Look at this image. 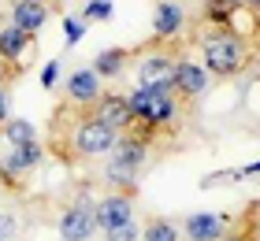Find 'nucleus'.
I'll use <instances>...</instances> for the list:
<instances>
[{"label":"nucleus","instance_id":"19","mask_svg":"<svg viewBox=\"0 0 260 241\" xmlns=\"http://www.w3.org/2000/svg\"><path fill=\"white\" fill-rule=\"evenodd\" d=\"M104 241H141V226L130 219V223H123V226H115V230H108V234H104Z\"/></svg>","mask_w":260,"mask_h":241},{"label":"nucleus","instance_id":"1","mask_svg":"<svg viewBox=\"0 0 260 241\" xmlns=\"http://www.w3.org/2000/svg\"><path fill=\"white\" fill-rule=\"evenodd\" d=\"M253 59V45L234 26H208L201 33V67L219 78H238Z\"/></svg>","mask_w":260,"mask_h":241},{"label":"nucleus","instance_id":"2","mask_svg":"<svg viewBox=\"0 0 260 241\" xmlns=\"http://www.w3.org/2000/svg\"><path fill=\"white\" fill-rule=\"evenodd\" d=\"M115 141H119V134L112 126H104L101 119H93L89 108H75V123H67L63 137L56 145L71 152L75 160H101L115 149Z\"/></svg>","mask_w":260,"mask_h":241},{"label":"nucleus","instance_id":"8","mask_svg":"<svg viewBox=\"0 0 260 241\" xmlns=\"http://www.w3.org/2000/svg\"><path fill=\"white\" fill-rule=\"evenodd\" d=\"M231 226V215H212V212H193L182 219L186 241H219Z\"/></svg>","mask_w":260,"mask_h":241},{"label":"nucleus","instance_id":"3","mask_svg":"<svg viewBox=\"0 0 260 241\" xmlns=\"http://www.w3.org/2000/svg\"><path fill=\"white\" fill-rule=\"evenodd\" d=\"M179 59H182V52H179V45H175V41L152 38L145 48H138V86H145V89L171 86Z\"/></svg>","mask_w":260,"mask_h":241},{"label":"nucleus","instance_id":"7","mask_svg":"<svg viewBox=\"0 0 260 241\" xmlns=\"http://www.w3.org/2000/svg\"><path fill=\"white\" fill-rule=\"evenodd\" d=\"M205 86H208V71L197 63V59H179V67H175V78H171V89H175V96H179L182 104H193L201 93H205Z\"/></svg>","mask_w":260,"mask_h":241},{"label":"nucleus","instance_id":"26","mask_svg":"<svg viewBox=\"0 0 260 241\" xmlns=\"http://www.w3.org/2000/svg\"><path fill=\"white\" fill-rule=\"evenodd\" d=\"M4 123H8V93L0 89V126H4Z\"/></svg>","mask_w":260,"mask_h":241},{"label":"nucleus","instance_id":"18","mask_svg":"<svg viewBox=\"0 0 260 241\" xmlns=\"http://www.w3.org/2000/svg\"><path fill=\"white\" fill-rule=\"evenodd\" d=\"M104 19H112V0H89L86 8H82V22H104Z\"/></svg>","mask_w":260,"mask_h":241},{"label":"nucleus","instance_id":"5","mask_svg":"<svg viewBox=\"0 0 260 241\" xmlns=\"http://www.w3.org/2000/svg\"><path fill=\"white\" fill-rule=\"evenodd\" d=\"M134 200L138 193H119V189H108L104 197L93 200V223H97L101 234L115 230V226H123L134 219Z\"/></svg>","mask_w":260,"mask_h":241},{"label":"nucleus","instance_id":"13","mask_svg":"<svg viewBox=\"0 0 260 241\" xmlns=\"http://www.w3.org/2000/svg\"><path fill=\"white\" fill-rule=\"evenodd\" d=\"M219 241H260V200H253L238 219H231L227 234Z\"/></svg>","mask_w":260,"mask_h":241},{"label":"nucleus","instance_id":"20","mask_svg":"<svg viewBox=\"0 0 260 241\" xmlns=\"http://www.w3.org/2000/svg\"><path fill=\"white\" fill-rule=\"evenodd\" d=\"M82 38H86V22H82V19H63V41L67 45H78Z\"/></svg>","mask_w":260,"mask_h":241},{"label":"nucleus","instance_id":"16","mask_svg":"<svg viewBox=\"0 0 260 241\" xmlns=\"http://www.w3.org/2000/svg\"><path fill=\"white\" fill-rule=\"evenodd\" d=\"M141 241H182L179 237V223L164 219V215H149L141 226Z\"/></svg>","mask_w":260,"mask_h":241},{"label":"nucleus","instance_id":"24","mask_svg":"<svg viewBox=\"0 0 260 241\" xmlns=\"http://www.w3.org/2000/svg\"><path fill=\"white\" fill-rule=\"evenodd\" d=\"M22 71H26V67H11V63H4V59H0V89H4V82H11V78H19Z\"/></svg>","mask_w":260,"mask_h":241},{"label":"nucleus","instance_id":"22","mask_svg":"<svg viewBox=\"0 0 260 241\" xmlns=\"http://www.w3.org/2000/svg\"><path fill=\"white\" fill-rule=\"evenodd\" d=\"M56 78H60V59H49V63L41 67V86H45V89H52V86H56Z\"/></svg>","mask_w":260,"mask_h":241},{"label":"nucleus","instance_id":"14","mask_svg":"<svg viewBox=\"0 0 260 241\" xmlns=\"http://www.w3.org/2000/svg\"><path fill=\"white\" fill-rule=\"evenodd\" d=\"M41 160H45V145L41 141H30V145H15L0 163H4L8 171H15V175H30Z\"/></svg>","mask_w":260,"mask_h":241},{"label":"nucleus","instance_id":"10","mask_svg":"<svg viewBox=\"0 0 260 241\" xmlns=\"http://www.w3.org/2000/svg\"><path fill=\"white\" fill-rule=\"evenodd\" d=\"M49 22V4L45 0H15L11 4V26H19L22 33H38Z\"/></svg>","mask_w":260,"mask_h":241},{"label":"nucleus","instance_id":"21","mask_svg":"<svg viewBox=\"0 0 260 241\" xmlns=\"http://www.w3.org/2000/svg\"><path fill=\"white\" fill-rule=\"evenodd\" d=\"M238 178H242V171H216V175H208L201 186L212 189V186H223V182H238Z\"/></svg>","mask_w":260,"mask_h":241},{"label":"nucleus","instance_id":"25","mask_svg":"<svg viewBox=\"0 0 260 241\" xmlns=\"http://www.w3.org/2000/svg\"><path fill=\"white\" fill-rule=\"evenodd\" d=\"M238 171H242V178H249V175H260V160H253V163L238 167Z\"/></svg>","mask_w":260,"mask_h":241},{"label":"nucleus","instance_id":"4","mask_svg":"<svg viewBox=\"0 0 260 241\" xmlns=\"http://www.w3.org/2000/svg\"><path fill=\"white\" fill-rule=\"evenodd\" d=\"M56 226H60V241H89L93 234H97V223H93V200L86 197V193H78L75 200H67Z\"/></svg>","mask_w":260,"mask_h":241},{"label":"nucleus","instance_id":"17","mask_svg":"<svg viewBox=\"0 0 260 241\" xmlns=\"http://www.w3.org/2000/svg\"><path fill=\"white\" fill-rule=\"evenodd\" d=\"M0 134L8 137L11 149H15V145H30V141H38V134H34V126L26 123V119H8V123L0 126Z\"/></svg>","mask_w":260,"mask_h":241},{"label":"nucleus","instance_id":"12","mask_svg":"<svg viewBox=\"0 0 260 241\" xmlns=\"http://www.w3.org/2000/svg\"><path fill=\"white\" fill-rule=\"evenodd\" d=\"M182 4H175V0H160L156 11H152V33H156L160 41H175L182 30Z\"/></svg>","mask_w":260,"mask_h":241},{"label":"nucleus","instance_id":"23","mask_svg":"<svg viewBox=\"0 0 260 241\" xmlns=\"http://www.w3.org/2000/svg\"><path fill=\"white\" fill-rule=\"evenodd\" d=\"M19 230V223H15V215H0V241H8L11 234Z\"/></svg>","mask_w":260,"mask_h":241},{"label":"nucleus","instance_id":"9","mask_svg":"<svg viewBox=\"0 0 260 241\" xmlns=\"http://www.w3.org/2000/svg\"><path fill=\"white\" fill-rule=\"evenodd\" d=\"M63 93H67L71 108H93V100H97L104 89H101V78L93 75V67H82V71H75V75L67 78Z\"/></svg>","mask_w":260,"mask_h":241},{"label":"nucleus","instance_id":"11","mask_svg":"<svg viewBox=\"0 0 260 241\" xmlns=\"http://www.w3.org/2000/svg\"><path fill=\"white\" fill-rule=\"evenodd\" d=\"M34 48V38L30 33H22L19 26H0V59L4 63H11V67H26L22 59H26V52Z\"/></svg>","mask_w":260,"mask_h":241},{"label":"nucleus","instance_id":"15","mask_svg":"<svg viewBox=\"0 0 260 241\" xmlns=\"http://www.w3.org/2000/svg\"><path fill=\"white\" fill-rule=\"evenodd\" d=\"M134 56H138L134 48H104V52H97V59H93V75L97 78H119Z\"/></svg>","mask_w":260,"mask_h":241},{"label":"nucleus","instance_id":"6","mask_svg":"<svg viewBox=\"0 0 260 241\" xmlns=\"http://www.w3.org/2000/svg\"><path fill=\"white\" fill-rule=\"evenodd\" d=\"M89 115L93 119H101L104 126H112L115 134H123V130H130V123H134V115H130V108H126V93H101L97 100H93L89 108Z\"/></svg>","mask_w":260,"mask_h":241}]
</instances>
